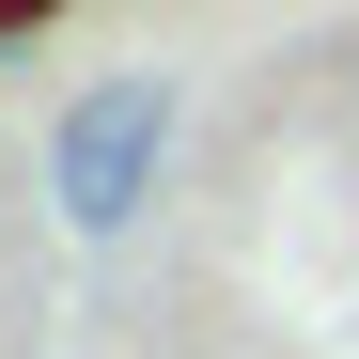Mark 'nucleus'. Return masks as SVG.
Returning <instances> with one entry per match:
<instances>
[{
    "instance_id": "2",
    "label": "nucleus",
    "mask_w": 359,
    "mask_h": 359,
    "mask_svg": "<svg viewBox=\"0 0 359 359\" xmlns=\"http://www.w3.org/2000/svg\"><path fill=\"white\" fill-rule=\"evenodd\" d=\"M47 16H63V0H0V47H16V32H47Z\"/></svg>"
},
{
    "instance_id": "1",
    "label": "nucleus",
    "mask_w": 359,
    "mask_h": 359,
    "mask_svg": "<svg viewBox=\"0 0 359 359\" xmlns=\"http://www.w3.org/2000/svg\"><path fill=\"white\" fill-rule=\"evenodd\" d=\"M156 156H172V79L156 63L94 79L63 126H47V203H63V234H126L156 203Z\"/></svg>"
}]
</instances>
